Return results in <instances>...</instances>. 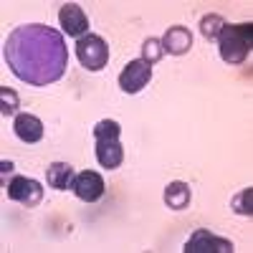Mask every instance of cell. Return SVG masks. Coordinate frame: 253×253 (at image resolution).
<instances>
[{
	"mask_svg": "<svg viewBox=\"0 0 253 253\" xmlns=\"http://www.w3.org/2000/svg\"><path fill=\"white\" fill-rule=\"evenodd\" d=\"M8 69L28 86H51L69 66V48L63 36L43 23H26L10 31L3 46Z\"/></svg>",
	"mask_w": 253,
	"mask_h": 253,
	"instance_id": "1",
	"label": "cell"
},
{
	"mask_svg": "<svg viewBox=\"0 0 253 253\" xmlns=\"http://www.w3.org/2000/svg\"><path fill=\"white\" fill-rule=\"evenodd\" d=\"M218 41V53L230 66H241L251 53L253 43V23H225Z\"/></svg>",
	"mask_w": 253,
	"mask_h": 253,
	"instance_id": "2",
	"label": "cell"
},
{
	"mask_svg": "<svg viewBox=\"0 0 253 253\" xmlns=\"http://www.w3.org/2000/svg\"><path fill=\"white\" fill-rule=\"evenodd\" d=\"M122 126L114 119H101L94 126V142H96V162L104 170H117L124 162V147L119 144Z\"/></svg>",
	"mask_w": 253,
	"mask_h": 253,
	"instance_id": "3",
	"label": "cell"
},
{
	"mask_svg": "<svg viewBox=\"0 0 253 253\" xmlns=\"http://www.w3.org/2000/svg\"><path fill=\"white\" fill-rule=\"evenodd\" d=\"M76 58L86 71H101L109 61V46L107 41L96 33H86L76 41Z\"/></svg>",
	"mask_w": 253,
	"mask_h": 253,
	"instance_id": "4",
	"label": "cell"
},
{
	"mask_svg": "<svg viewBox=\"0 0 253 253\" xmlns=\"http://www.w3.org/2000/svg\"><path fill=\"white\" fill-rule=\"evenodd\" d=\"M5 195L20 205L26 208H36L41 205V200H43V187H41L38 180L33 177H23V175H15L8 185H5Z\"/></svg>",
	"mask_w": 253,
	"mask_h": 253,
	"instance_id": "5",
	"label": "cell"
},
{
	"mask_svg": "<svg viewBox=\"0 0 253 253\" xmlns=\"http://www.w3.org/2000/svg\"><path fill=\"white\" fill-rule=\"evenodd\" d=\"M150 81H152V66L142 58H134L119 74V89L124 94H139Z\"/></svg>",
	"mask_w": 253,
	"mask_h": 253,
	"instance_id": "6",
	"label": "cell"
},
{
	"mask_svg": "<svg viewBox=\"0 0 253 253\" xmlns=\"http://www.w3.org/2000/svg\"><path fill=\"white\" fill-rule=\"evenodd\" d=\"M185 253H233V243L228 238H220V236H213L208 228H198L193 236L187 238Z\"/></svg>",
	"mask_w": 253,
	"mask_h": 253,
	"instance_id": "7",
	"label": "cell"
},
{
	"mask_svg": "<svg viewBox=\"0 0 253 253\" xmlns=\"http://www.w3.org/2000/svg\"><path fill=\"white\" fill-rule=\"evenodd\" d=\"M58 23H61L63 33L71 36V38H76V41L89 33V18H86V13H84V8L76 5V3L61 5V10H58Z\"/></svg>",
	"mask_w": 253,
	"mask_h": 253,
	"instance_id": "8",
	"label": "cell"
},
{
	"mask_svg": "<svg viewBox=\"0 0 253 253\" xmlns=\"http://www.w3.org/2000/svg\"><path fill=\"white\" fill-rule=\"evenodd\" d=\"M71 190H74V195L84 203H96L101 195H104V190H107V185H104V177L94 170H84L74 177L71 182Z\"/></svg>",
	"mask_w": 253,
	"mask_h": 253,
	"instance_id": "9",
	"label": "cell"
},
{
	"mask_svg": "<svg viewBox=\"0 0 253 253\" xmlns=\"http://www.w3.org/2000/svg\"><path fill=\"white\" fill-rule=\"evenodd\" d=\"M13 132H15V137L20 142L36 144V142L43 139V122H41L36 114H15Z\"/></svg>",
	"mask_w": 253,
	"mask_h": 253,
	"instance_id": "10",
	"label": "cell"
},
{
	"mask_svg": "<svg viewBox=\"0 0 253 253\" xmlns=\"http://www.w3.org/2000/svg\"><path fill=\"white\" fill-rule=\"evenodd\" d=\"M162 48L170 56H182L193 48V33H190L185 26H172L167 28V33L162 36Z\"/></svg>",
	"mask_w": 253,
	"mask_h": 253,
	"instance_id": "11",
	"label": "cell"
},
{
	"mask_svg": "<svg viewBox=\"0 0 253 253\" xmlns=\"http://www.w3.org/2000/svg\"><path fill=\"white\" fill-rule=\"evenodd\" d=\"M74 177H76V172H74V167L69 162H53V165H48V170H46V182L53 190H69Z\"/></svg>",
	"mask_w": 253,
	"mask_h": 253,
	"instance_id": "12",
	"label": "cell"
},
{
	"mask_svg": "<svg viewBox=\"0 0 253 253\" xmlns=\"http://www.w3.org/2000/svg\"><path fill=\"white\" fill-rule=\"evenodd\" d=\"M190 198H193V193H190V185L182 182V180H175L165 187V203L167 208L172 210H185L190 205Z\"/></svg>",
	"mask_w": 253,
	"mask_h": 253,
	"instance_id": "13",
	"label": "cell"
},
{
	"mask_svg": "<svg viewBox=\"0 0 253 253\" xmlns=\"http://www.w3.org/2000/svg\"><path fill=\"white\" fill-rule=\"evenodd\" d=\"M223 26H225V18L218 15V13H210V15H203V20H200V33L208 41H215L220 36Z\"/></svg>",
	"mask_w": 253,
	"mask_h": 253,
	"instance_id": "14",
	"label": "cell"
},
{
	"mask_svg": "<svg viewBox=\"0 0 253 253\" xmlns=\"http://www.w3.org/2000/svg\"><path fill=\"white\" fill-rule=\"evenodd\" d=\"M230 208H233L236 215L251 218V215H253V187H246V190H241L238 195H233V200H230Z\"/></svg>",
	"mask_w": 253,
	"mask_h": 253,
	"instance_id": "15",
	"label": "cell"
},
{
	"mask_svg": "<svg viewBox=\"0 0 253 253\" xmlns=\"http://www.w3.org/2000/svg\"><path fill=\"white\" fill-rule=\"evenodd\" d=\"M165 56V48H162V38H147L142 43V61H147L152 66V63H157L160 58Z\"/></svg>",
	"mask_w": 253,
	"mask_h": 253,
	"instance_id": "16",
	"label": "cell"
},
{
	"mask_svg": "<svg viewBox=\"0 0 253 253\" xmlns=\"http://www.w3.org/2000/svg\"><path fill=\"white\" fill-rule=\"evenodd\" d=\"M18 107H20L18 94L13 89H8V86L0 89V112H3V117H13L18 112Z\"/></svg>",
	"mask_w": 253,
	"mask_h": 253,
	"instance_id": "17",
	"label": "cell"
},
{
	"mask_svg": "<svg viewBox=\"0 0 253 253\" xmlns=\"http://www.w3.org/2000/svg\"><path fill=\"white\" fill-rule=\"evenodd\" d=\"M15 170V165L10 162V160H3V162H0V175H3V182H5V175H10Z\"/></svg>",
	"mask_w": 253,
	"mask_h": 253,
	"instance_id": "18",
	"label": "cell"
}]
</instances>
